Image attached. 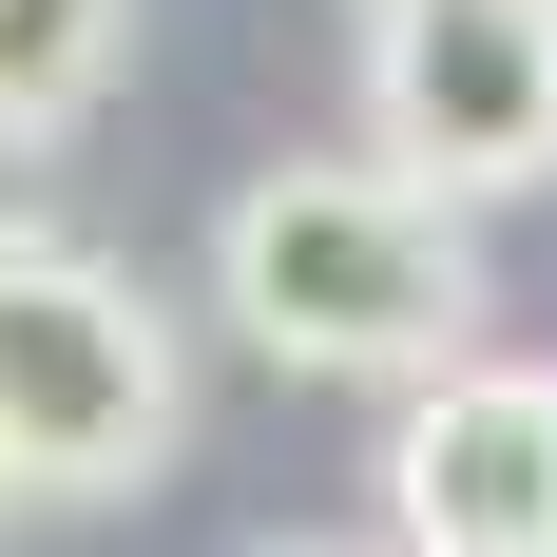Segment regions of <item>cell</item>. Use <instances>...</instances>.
<instances>
[{"mask_svg": "<svg viewBox=\"0 0 557 557\" xmlns=\"http://www.w3.org/2000/svg\"><path fill=\"white\" fill-rule=\"evenodd\" d=\"M212 288H231V327L270 366H308V385H443V366H481V231L443 193H404L385 154L231 173Z\"/></svg>", "mask_w": 557, "mask_h": 557, "instance_id": "cell-1", "label": "cell"}, {"mask_svg": "<svg viewBox=\"0 0 557 557\" xmlns=\"http://www.w3.org/2000/svg\"><path fill=\"white\" fill-rule=\"evenodd\" d=\"M193 443V346L115 250L0 231V500H135Z\"/></svg>", "mask_w": 557, "mask_h": 557, "instance_id": "cell-2", "label": "cell"}, {"mask_svg": "<svg viewBox=\"0 0 557 557\" xmlns=\"http://www.w3.org/2000/svg\"><path fill=\"white\" fill-rule=\"evenodd\" d=\"M366 154L443 212L557 173V0H366Z\"/></svg>", "mask_w": 557, "mask_h": 557, "instance_id": "cell-3", "label": "cell"}, {"mask_svg": "<svg viewBox=\"0 0 557 557\" xmlns=\"http://www.w3.org/2000/svg\"><path fill=\"white\" fill-rule=\"evenodd\" d=\"M385 557H557V366L481 346L385 423Z\"/></svg>", "mask_w": 557, "mask_h": 557, "instance_id": "cell-4", "label": "cell"}, {"mask_svg": "<svg viewBox=\"0 0 557 557\" xmlns=\"http://www.w3.org/2000/svg\"><path fill=\"white\" fill-rule=\"evenodd\" d=\"M135 58V0H0V135L97 115V77Z\"/></svg>", "mask_w": 557, "mask_h": 557, "instance_id": "cell-5", "label": "cell"}, {"mask_svg": "<svg viewBox=\"0 0 557 557\" xmlns=\"http://www.w3.org/2000/svg\"><path fill=\"white\" fill-rule=\"evenodd\" d=\"M250 557H366V539H250Z\"/></svg>", "mask_w": 557, "mask_h": 557, "instance_id": "cell-6", "label": "cell"}]
</instances>
